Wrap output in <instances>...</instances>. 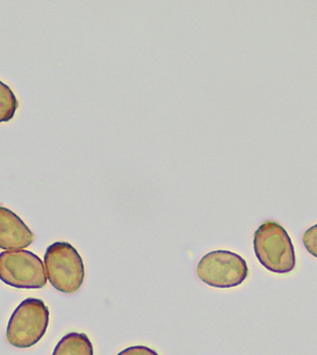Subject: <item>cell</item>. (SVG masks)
Wrapping results in <instances>:
<instances>
[{"label": "cell", "instance_id": "cell-8", "mask_svg": "<svg viewBox=\"0 0 317 355\" xmlns=\"http://www.w3.org/2000/svg\"><path fill=\"white\" fill-rule=\"evenodd\" d=\"M18 105L17 98L11 88L0 81V123L11 121Z\"/></svg>", "mask_w": 317, "mask_h": 355}, {"label": "cell", "instance_id": "cell-5", "mask_svg": "<svg viewBox=\"0 0 317 355\" xmlns=\"http://www.w3.org/2000/svg\"><path fill=\"white\" fill-rule=\"evenodd\" d=\"M197 274L201 281L209 286L233 288L245 281L248 277V266L238 254L228 250H215L201 259Z\"/></svg>", "mask_w": 317, "mask_h": 355}, {"label": "cell", "instance_id": "cell-6", "mask_svg": "<svg viewBox=\"0 0 317 355\" xmlns=\"http://www.w3.org/2000/svg\"><path fill=\"white\" fill-rule=\"evenodd\" d=\"M35 235L14 211L0 206V248L20 250L32 245Z\"/></svg>", "mask_w": 317, "mask_h": 355}, {"label": "cell", "instance_id": "cell-3", "mask_svg": "<svg viewBox=\"0 0 317 355\" xmlns=\"http://www.w3.org/2000/svg\"><path fill=\"white\" fill-rule=\"evenodd\" d=\"M49 312L43 300H23L7 326V340L15 348L27 349L40 341L48 329Z\"/></svg>", "mask_w": 317, "mask_h": 355}, {"label": "cell", "instance_id": "cell-4", "mask_svg": "<svg viewBox=\"0 0 317 355\" xmlns=\"http://www.w3.org/2000/svg\"><path fill=\"white\" fill-rule=\"evenodd\" d=\"M0 279L18 289H41L47 284L42 260L28 250L0 253Z\"/></svg>", "mask_w": 317, "mask_h": 355}, {"label": "cell", "instance_id": "cell-7", "mask_svg": "<svg viewBox=\"0 0 317 355\" xmlns=\"http://www.w3.org/2000/svg\"><path fill=\"white\" fill-rule=\"evenodd\" d=\"M53 355H93V347L87 334H67L56 345Z\"/></svg>", "mask_w": 317, "mask_h": 355}, {"label": "cell", "instance_id": "cell-1", "mask_svg": "<svg viewBox=\"0 0 317 355\" xmlns=\"http://www.w3.org/2000/svg\"><path fill=\"white\" fill-rule=\"evenodd\" d=\"M254 250L259 263L273 273H289L295 268L292 240L284 227L277 222L266 221L256 230Z\"/></svg>", "mask_w": 317, "mask_h": 355}, {"label": "cell", "instance_id": "cell-9", "mask_svg": "<svg viewBox=\"0 0 317 355\" xmlns=\"http://www.w3.org/2000/svg\"><path fill=\"white\" fill-rule=\"evenodd\" d=\"M302 241L307 251L317 259V225L306 230Z\"/></svg>", "mask_w": 317, "mask_h": 355}, {"label": "cell", "instance_id": "cell-2", "mask_svg": "<svg viewBox=\"0 0 317 355\" xmlns=\"http://www.w3.org/2000/svg\"><path fill=\"white\" fill-rule=\"evenodd\" d=\"M47 278L57 291L72 294L82 286L85 279L83 259L71 243L56 242L47 248Z\"/></svg>", "mask_w": 317, "mask_h": 355}, {"label": "cell", "instance_id": "cell-10", "mask_svg": "<svg viewBox=\"0 0 317 355\" xmlns=\"http://www.w3.org/2000/svg\"><path fill=\"white\" fill-rule=\"evenodd\" d=\"M118 355H158L157 352L145 346L129 347L122 351Z\"/></svg>", "mask_w": 317, "mask_h": 355}]
</instances>
